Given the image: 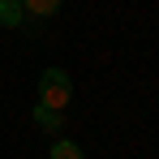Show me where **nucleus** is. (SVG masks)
Listing matches in <instances>:
<instances>
[{"label": "nucleus", "instance_id": "obj_5", "mask_svg": "<svg viewBox=\"0 0 159 159\" xmlns=\"http://www.w3.org/2000/svg\"><path fill=\"white\" fill-rule=\"evenodd\" d=\"M48 159H86V151H82L73 138H56L52 151H48Z\"/></svg>", "mask_w": 159, "mask_h": 159}, {"label": "nucleus", "instance_id": "obj_2", "mask_svg": "<svg viewBox=\"0 0 159 159\" xmlns=\"http://www.w3.org/2000/svg\"><path fill=\"white\" fill-rule=\"evenodd\" d=\"M60 4H65V0H22V9H26V22H22V26L39 30L48 17H56V13H60Z\"/></svg>", "mask_w": 159, "mask_h": 159}, {"label": "nucleus", "instance_id": "obj_4", "mask_svg": "<svg viewBox=\"0 0 159 159\" xmlns=\"http://www.w3.org/2000/svg\"><path fill=\"white\" fill-rule=\"evenodd\" d=\"M22 22H26V9H22V0H0V26L17 30Z\"/></svg>", "mask_w": 159, "mask_h": 159}, {"label": "nucleus", "instance_id": "obj_3", "mask_svg": "<svg viewBox=\"0 0 159 159\" xmlns=\"http://www.w3.org/2000/svg\"><path fill=\"white\" fill-rule=\"evenodd\" d=\"M34 125H39V129L43 133H60L65 129V116H60V112H56V107H43V103H34Z\"/></svg>", "mask_w": 159, "mask_h": 159}, {"label": "nucleus", "instance_id": "obj_1", "mask_svg": "<svg viewBox=\"0 0 159 159\" xmlns=\"http://www.w3.org/2000/svg\"><path fill=\"white\" fill-rule=\"evenodd\" d=\"M69 99H73V78H69L65 69H43V73H39V103L65 112Z\"/></svg>", "mask_w": 159, "mask_h": 159}]
</instances>
